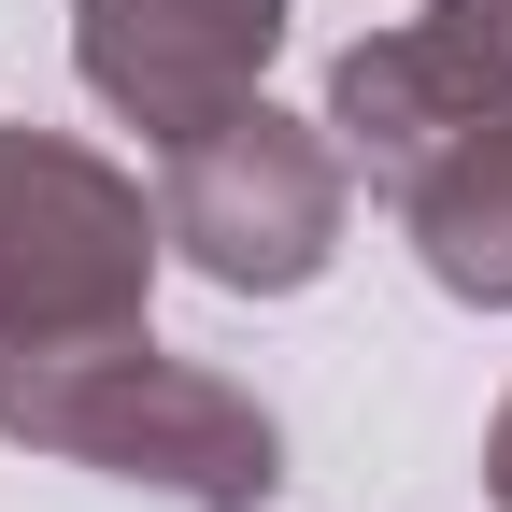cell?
Segmentation results:
<instances>
[{"mask_svg":"<svg viewBox=\"0 0 512 512\" xmlns=\"http://www.w3.org/2000/svg\"><path fill=\"white\" fill-rule=\"evenodd\" d=\"M0 441L57 456V470H100V484H157L185 512H271V484H285V427L228 370L157 356V328L0 342Z\"/></svg>","mask_w":512,"mask_h":512,"instance_id":"6da1fadb","label":"cell"},{"mask_svg":"<svg viewBox=\"0 0 512 512\" xmlns=\"http://www.w3.org/2000/svg\"><path fill=\"white\" fill-rule=\"evenodd\" d=\"M157 256H171L157 200H143L100 143L0 128V342H100V328H143Z\"/></svg>","mask_w":512,"mask_h":512,"instance_id":"7a4b0ae2","label":"cell"},{"mask_svg":"<svg viewBox=\"0 0 512 512\" xmlns=\"http://www.w3.org/2000/svg\"><path fill=\"white\" fill-rule=\"evenodd\" d=\"M342 200H356V171H342V143H328V114L242 100L228 128L171 143L157 228H171V256H185L200 285H228V299H299V285L342 256Z\"/></svg>","mask_w":512,"mask_h":512,"instance_id":"3957f363","label":"cell"},{"mask_svg":"<svg viewBox=\"0 0 512 512\" xmlns=\"http://www.w3.org/2000/svg\"><path fill=\"white\" fill-rule=\"evenodd\" d=\"M285 57V0H72V72L114 128L143 143H200L228 128Z\"/></svg>","mask_w":512,"mask_h":512,"instance_id":"277c9868","label":"cell"},{"mask_svg":"<svg viewBox=\"0 0 512 512\" xmlns=\"http://www.w3.org/2000/svg\"><path fill=\"white\" fill-rule=\"evenodd\" d=\"M484 114H512V0H427V15L342 43V72H328V143L370 185L427 171Z\"/></svg>","mask_w":512,"mask_h":512,"instance_id":"5b68a950","label":"cell"},{"mask_svg":"<svg viewBox=\"0 0 512 512\" xmlns=\"http://www.w3.org/2000/svg\"><path fill=\"white\" fill-rule=\"evenodd\" d=\"M384 200H399V228H413V256H427L441 299L512 313V114L456 128V143H441L427 171H399Z\"/></svg>","mask_w":512,"mask_h":512,"instance_id":"8992f818","label":"cell"},{"mask_svg":"<svg viewBox=\"0 0 512 512\" xmlns=\"http://www.w3.org/2000/svg\"><path fill=\"white\" fill-rule=\"evenodd\" d=\"M484 498L512 512V399H498V427H484Z\"/></svg>","mask_w":512,"mask_h":512,"instance_id":"52a82bcc","label":"cell"}]
</instances>
